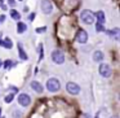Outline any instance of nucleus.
<instances>
[{"instance_id":"1","label":"nucleus","mask_w":120,"mask_h":118,"mask_svg":"<svg viewBox=\"0 0 120 118\" xmlns=\"http://www.w3.org/2000/svg\"><path fill=\"white\" fill-rule=\"evenodd\" d=\"M61 88V83L57 78H50L47 81V90L49 92H57Z\"/></svg>"},{"instance_id":"2","label":"nucleus","mask_w":120,"mask_h":118,"mask_svg":"<svg viewBox=\"0 0 120 118\" xmlns=\"http://www.w3.org/2000/svg\"><path fill=\"white\" fill-rule=\"evenodd\" d=\"M80 18H81V21L84 22V24H86V25H92V24H94V14L92 13L90 11H88V9H85V11H83L80 13Z\"/></svg>"},{"instance_id":"3","label":"nucleus","mask_w":120,"mask_h":118,"mask_svg":"<svg viewBox=\"0 0 120 118\" xmlns=\"http://www.w3.org/2000/svg\"><path fill=\"white\" fill-rule=\"evenodd\" d=\"M52 60L54 61L56 64H63V61H65V55L62 53V51L60 49H54L52 52Z\"/></svg>"},{"instance_id":"4","label":"nucleus","mask_w":120,"mask_h":118,"mask_svg":"<svg viewBox=\"0 0 120 118\" xmlns=\"http://www.w3.org/2000/svg\"><path fill=\"white\" fill-rule=\"evenodd\" d=\"M98 71L103 78H109V77L111 75V68H110L109 64H105V62L101 64L99 68H98Z\"/></svg>"},{"instance_id":"5","label":"nucleus","mask_w":120,"mask_h":118,"mask_svg":"<svg viewBox=\"0 0 120 118\" xmlns=\"http://www.w3.org/2000/svg\"><path fill=\"white\" fill-rule=\"evenodd\" d=\"M86 40H88V34H86V31L83 29H79L78 33H76V42L80 43V44H85Z\"/></svg>"},{"instance_id":"6","label":"nucleus","mask_w":120,"mask_h":118,"mask_svg":"<svg viewBox=\"0 0 120 118\" xmlns=\"http://www.w3.org/2000/svg\"><path fill=\"white\" fill-rule=\"evenodd\" d=\"M66 90H67V92L71 94V95H79V92H80V87H79V84L74 83V82H67V84H66Z\"/></svg>"},{"instance_id":"7","label":"nucleus","mask_w":120,"mask_h":118,"mask_svg":"<svg viewBox=\"0 0 120 118\" xmlns=\"http://www.w3.org/2000/svg\"><path fill=\"white\" fill-rule=\"evenodd\" d=\"M41 11L45 14H50L53 11V4L50 0H41Z\"/></svg>"},{"instance_id":"8","label":"nucleus","mask_w":120,"mask_h":118,"mask_svg":"<svg viewBox=\"0 0 120 118\" xmlns=\"http://www.w3.org/2000/svg\"><path fill=\"white\" fill-rule=\"evenodd\" d=\"M18 102H19V105H22V106H29V105L31 104V97H30L27 94H19Z\"/></svg>"},{"instance_id":"9","label":"nucleus","mask_w":120,"mask_h":118,"mask_svg":"<svg viewBox=\"0 0 120 118\" xmlns=\"http://www.w3.org/2000/svg\"><path fill=\"white\" fill-rule=\"evenodd\" d=\"M0 45H3V47L8 48V49L13 48V43H12L11 38H4V39H0Z\"/></svg>"},{"instance_id":"10","label":"nucleus","mask_w":120,"mask_h":118,"mask_svg":"<svg viewBox=\"0 0 120 118\" xmlns=\"http://www.w3.org/2000/svg\"><path fill=\"white\" fill-rule=\"evenodd\" d=\"M30 86H31V88L34 90L35 92H38V94H41V92H43V86L38 81H32Z\"/></svg>"},{"instance_id":"11","label":"nucleus","mask_w":120,"mask_h":118,"mask_svg":"<svg viewBox=\"0 0 120 118\" xmlns=\"http://www.w3.org/2000/svg\"><path fill=\"white\" fill-rule=\"evenodd\" d=\"M17 47H18V52H19V58H21V60H29V56H27V53L25 52V49H23V47H22L21 43H18Z\"/></svg>"},{"instance_id":"12","label":"nucleus","mask_w":120,"mask_h":118,"mask_svg":"<svg viewBox=\"0 0 120 118\" xmlns=\"http://www.w3.org/2000/svg\"><path fill=\"white\" fill-rule=\"evenodd\" d=\"M26 30H27V25L25 22H21V21L17 22V33L18 34H23Z\"/></svg>"},{"instance_id":"13","label":"nucleus","mask_w":120,"mask_h":118,"mask_svg":"<svg viewBox=\"0 0 120 118\" xmlns=\"http://www.w3.org/2000/svg\"><path fill=\"white\" fill-rule=\"evenodd\" d=\"M94 17H97V20H98V24L105 25V21H106V18H105V13H103L102 11L97 12V13L94 14Z\"/></svg>"},{"instance_id":"14","label":"nucleus","mask_w":120,"mask_h":118,"mask_svg":"<svg viewBox=\"0 0 120 118\" xmlns=\"http://www.w3.org/2000/svg\"><path fill=\"white\" fill-rule=\"evenodd\" d=\"M93 60L96 61V62L102 61V60H103V53H102L101 51H96V52L93 53Z\"/></svg>"},{"instance_id":"15","label":"nucleus","mask_w":120,"mask_h":118,"mask_svg":"<svg viewBox=\"0 0 120 118\" xmlns=\"http://www.w3.org/2000/svg\"><path fill=\"white\" fill-rule=\"evenodd\" d=\"M11 17L14 20V21H19V20H21V14H19L16 9H12L11 11Z\"/></svg>"},{"instance_id":"16","label":"nucleus","mask_w":120,"mask_h":118,"mask_svg":"<svg viewBox=\"0 0 120 118\" xmlns=\"http://www.w3.org/2000/svg\"><path fill=\"white\" fill-rule=\"evenodd\" d=\"M117 34H119V29H114V30H109L107 35L109 37H114L115 39H117Z\"/></svg>"},{"instance_id":"17","label":"nucleus","mask_w":120,"mask_h":118,"mask_svg":"<svg viewBox=\"0 0 120 118\" xmlns=\"http://www.w3.org/2000/svg\"><path fill=\"white\" fill-rule=\"evenodd\" d=\"M14 65H16V64H14L12 60H5V61L3 62V66H4L5 69H9V68H12V66H14Z\"/></svg>"},{"instance_id":"18","label":"nucleus","mask_w":120,"mask_h":118,"mask_svg":"<svg viewBox=\"0 0 120 118\" xmlns=\"http://www.w3.org/2000/svg\"><path fill=\"white\" fill-rule=\"evenodd\" d=\"M14 99V95L13 94H9V95H7L5 97H4V101L5 102H12V100Z\"/></svg>"},{"instance_id":"19","label":"nucleus","mask_w":120,"mask_h":118,"mask_svg":"<svg viewBox=\"0 0 120 118\" xmlns=\"http://www.w3.org/2000/svg\"><path fill=\"white\" fill-rule=\"evenodd\" d=\"M96 30L98 33H101V31H105V27H103V25H101V24H97L96 25Z\"/></svg>"},{"instance_id":"20","label":"nucleus","mask_w":120,"mask_h":118,"mask_svg":"<svg viewBox=\"0 0 120 118\" xmlns=\"http://www.w3.org/2000/svg\"><path fill=\"white\" fill-rule=\"evenodd\" d=\"M35 31L38 33V34H41V33H44V31H47V27L45 26H43V27H38L36 30H35Z\"/></svg>"},{"instance_id":"21","label":"nucleus","mask_w":120,"mask_h":118,"mask_svg":"<svg viewBox=\"0 0 120 118\" xmlns=\"http://www.w3.org/2000/svg\"><path fill=\"white\" fill-rule=\"evenodd\" d=\"M13 118H21V112H19V110H14L13 112Z\"/></svg>"},{"instance_id":"22","label":"nucleus","mask_w":120,"mask_h":118,"mask_svg":"<svg viewBox=\"0 0 120 118\" xmlns=\"http://www.w3.org/2000/svg\"><path fill=\"white\" fill-rule=\"evenodd\" d=\"M8 4L11 7H14V5H16V0H8Z\"/></svg>"},{"instance_id":"23","label":"nucleus","mask_w":120,"mask_h":118,"mask_svg":"<svg viewBox=\"0 0 120 118\" xmlns=\"http://www.w3.org/2000/svg\"><path fill=\"white\" fill-rule=\"evenodd\" d=\"M4 21H5V16L4 14H0V24H3Z\"/></svg>"},{"instance_id":"24","label":"nucleus","mask_w":120,"mask_h":118,"mask_svg":"<svg viewBox=\"0 0 120 118\" xmlns=\"http://www.w3.org/2000/svg\"><path fill=\"white\" fill-rule=\"evenodd\" d=\"M34 17H35V14H34V13H31V14H30V20H31V21L34 20Z\"/></svg>"},{"instance_id":"25","label":"nucleus","mask_w":120,"mask_h":118,"mask_svg":"<svg viewBox=\"0 0 120 118\" xmlns=\"http://www.w3.org/2000/svg\"><path fill=\"white\" fill-rule=\"evenodd\" d=\"M1 66H3V61L0 60V68H1Z\"/></svg>"},{"instance_id":"26","label":"nucleus","mask_w":120,"mask_h":118,"mask_svg":"<svg viewBox=\"0 0 120 118\" xmlns=\"http://www.w3.org/2000/svg\"><path fill=\"white\" fill-rule=\"evenodd\" d=\"M111 118H119V117H117V115H112Z\"/></svg>"},{"instance_id":"27","label":"nucleus","mask_w":120,"mask_h":118,"mask_svg":"<svg viewBox=\"0 0 120 118\" xmlns=\"http://www.w3.org/2000/svg\"><path fill=\"white\" fill-rule=\"evenodd\" d=\"M0 114H1V108H0ZM0 117H1V115H0Z\"/></svg>"},{"instance_id":"28","label":"nucleus","mask_w":120,"mask_h":118,"mask_svg":"<svg viewBox=\"0 0 120 118\" xmlns=\"http://www.w3.org/2000/svg\"><path fill=\"white\" fill-rule=\"evenodd\" d=\"M96 118H99V115H96Z\"/></svg>"},{"instance_id":"29","label":"nucleus","mask_w":120,"mask_h":118,"mask_svg":"<svg viewBox=\"0 0 120 118\" xmlns=\"http://www.w3.org/2000/svg\"><path fill=\"white\" fill-rule=\"evenodd\" d=\"M0 118H3V117H0Z\"/></svg>"},{"instance_id":"30","label":"nucleus","mask_w":120,"mask_h":118,"mask_svg":"<svg viewBox=\"0 0 120 118\" xmlns=\"http://www.w3.org/2000/svg\"><path fill=\"white\" fill-rule=\"evenodd\" d=\"M19 1H21V0H19Z\"/></svg>"}]
</instances>
